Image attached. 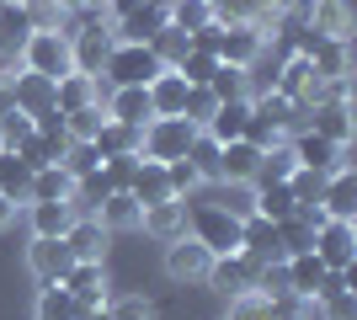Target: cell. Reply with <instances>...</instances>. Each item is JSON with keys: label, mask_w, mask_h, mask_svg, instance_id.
I'll return each instance as SVG.
<instances>
[{"label": "cell", "mask_w": 357, "mask_h": 320, "mask_svg": "<svg viewBox=\"0 0 357 320\" xmlns=\"http://www.w3.org/2000/svg\"><path fill=\"white\" fill-rule=\"evenodd\" d=\"M16 64H22V70H32V75H48V80L70 75V38H64L59 27H38L27 43H22Z\"/></svg>", "instance_id": "obj_2"}, {"label": "cell", "mask_w": 357, "mask_h": 320, "mask_svg": "<svg viewBox=\"0 0 357 320\" xmlns=\"http://www.w3.org/2000/svg\"><path fill=\"white\" fill-rule=\"evenodd\" d=\"M96 219H102L107 235H128V229H139V219H144V208H139L134 192H107V203L96 208Z\"/></svg>", "instance_id": "obj_26"}, {"label": "cell", "mask_w": 357, "mask_h": 320, "mask_svg": "<svg viewBox=\"0 0 357 320\" xmlns=\"http://www.w3.org/2000/svg\"><path fill=\"white\" fill-rule=\"evenodd\" d=\"M27 224L43 241H64V229L75 224V208L70 203H27Z\"/></svg>", "instance_id": "obj_28"}, {"label": "cell", "mask_w": 357, "mask_h": 320, "mask_svg": "<svg viewBox=\"0 0 357 320\" xmlns=\"http://www.w3.org/2000/svg\"><path fill=\"white\" fill-rule=\"evenodd\" d=\"M16 112V96H11V75H0V118Z\"/></svg>", "instance_id": "obj_53"}, {"label": "cell", "mask_w": 357, "mask_h": 320, "mask_svg": "<svg viewBox=\"0 0 357 320\" xmlns=\"http://www.w3.org/2000/svg\"><path fill=\"white\" fill-rule=\"evenodd\" d=\"M80 320H112V315H107V305H102V310H86Z\"/></svg>", "instance_id": "obj_56"}, {"label": "cell", "mask_w": 357, "mask_h": 320, "mask_svg": "<svg viewBox=\"0 0 357 320\" xmlns=\"http://www.w3.org/2000/svg\"><path fill=\"white\" fill-rule=\"evenodd\" d=\"M139 134H144V128H128V123H112L107 118L102 128H96V139H91V144H96V155H139Z\"/></svg>", "instance_id": "obj_33"}, {"label": "cell", "mask_w": 357, "mask_h": 320, "mask_svg": "<svg viewBox=\"0 0 357 320\" xmlns=\"http://www.w3.org/2000/svg\"><path fill=\"white\" fill-rule=\"evenodd\" d=\"M224 320H267V299L256 289H245V294H235V299H224Z\"/></svg>", "instance_id": "obj_47"}, {"label": "cell", "mask_w": 357, "mask_h": 320, "mask_svg": "<svg viewBox=\"0 0 357 320\" xmlns=\"http://www.w3.org/2000/svg\"><path fill=\"white\" fill-rule=\"evenodd\" d=\"M107 0H64V11H102Z\"/></svg>", "instance_id": "obj_54"}, {"label": "cell", "mask_w": 357, "mask_h": 320, "mask_svg": "<svg viewBox=\"0 0 357 320\" xmlns=\"http://www.w3.org/2000/svg\"><path fill=\"white\" fill-rule=\"evenodd\" d=\"M112 43H118L112 32H75V38H70V70H75V75H102Z\"/></svg>", "instance_id": "obj_20"}, {"label": "cell", "mask_w": 357, "mask_h": 320, "mask_svg": "<svg viewBox=\"0 0 357 320\" xmlns=\"http://www.w3.org/2000/svg\"><path fill=\"white\" fill-rule=\"evenodd\" d=\"M251 208L261 213V219H288L294 213V192H288V182H261V187H251Z\"/></svg>", "instance_id": "obj_34"}, {"label": "cell", "mask_w": 357, "mask_h": 320, "mask_svg": "<svg viewBox=\"0 0 357 320\" xmlns=\"http://www.w3.org/2000/svg\"><path fill=\"white\" fill-rule=\"evenodd\" d=\"M70 176H91V171L102 166V155H96V144H75L70 139V150H64V160H59Z\"/></svg>", "instance_id": "obj_50"}, {"label": "cell", "mask_w": 357, "mask_h": 320, "mask_svg": "<svg viewBox=\"0 0 357 320\" xmlns=\"http://www.w3.org/2000/svg\"><path fill=\"white\" fill-rule=\"evenodd\" d=\"M128 192L139 198V208H155V203H171V198H176L171 182H165V166H160V160H139V176H134Z\"/></svg>", "instance_id": "obj_29"}, {"label": "cell", "mask_w": 357, "mask_h": 320, "mask_svg": "<svg viewBox=\"0 0 357 320\" xmlns=\"http://www.w3.org/2000/svg\"><path fill=\"white\" fill-rule=\"evenodd\" d=\"M261 155L251 139H229V144H219V182L224 187H251L256 171H261Z\"/></svg>", "instance_id": "obj_12"}, {"label": "cell", "mask_w": 357, "mask_h": 320, "mask_svg": "<svg viewBox=\"0 0 357 320\" xmlns=\"http://www.w3.org/2000/svg\"><path fill=\"white\" fill-rule=\"evenodd\" d=\"M213 70H219V54H208V48H187V59L176 64V75L187 80V86H208Z\"/></svg>", "instance_id": "obj_41"}, {"label": "cell", "mask_w": 357, "mask_h": 320, "mask_svg": "<svg viewBox=\"0 0 357 320\" xmlns=\"http://www.w3.org/2000/svg\"><path fill=\"white\" fill-rule=\"evenodd\" d=\"M187 48H192V32L171 27V22H165V27L155 32V38H149V54L160 59V70H176V64L187 59Z\"/></svg>", "instance_id": "obj_35"}, {"label": "cell", "mask_w": 357, "mask_h": 320, "mask_svg": "<svg viewBox=\"0 0 357 320\" xmlns=\"http://www.w3.org/2000/svg\"><path fill=\"white\" fill-rule=\"evenodd\" d=\"M27 139H32V118L27 112H6V118H0V150H22Z\"/></svg>", "instance_id": "obj_49"}, {"label": "cell", "mask_w": 357, "mask_h": 320, "mask_svg": "<svg viewBox=\"0 0 357 320\" xmlns=\"http://www.w3.org/2000/svg\"><path fill=\"white\" fill-rule=\"evenodd\" d=\"M0 198L16 203V208H27L32 198V166L16 150H0Z\"/></svg>", "instance_id": "obj_24"}, {"label": "cell", "mask_w": 357, "mask_h": 320, "mask_svg": "<svg viewBox=\"0 0 357 320\" xmlns=\"http://www.w3.org/2000/svg\"><path fill=\"white\" fill-rule=\"evenodd\" d=\"M187 91H192V86H187L176 70H160V75L144 86L149 112H155V118H181V107H187Z\"/></svg>", "instance_id": "obj_22"}, {"label": "cell", "mask_w": 357, "mask_h": 320, "mask_svg": "<svg viewBox=\"0 0 357 320\" xmlns=\"http://www.w3.org/2000/svg\"><path fill=\"white\" fill-rule=\"evenodd\" d=\"M283 261H288V283H294V294L314 305V294H320V277H326V261L314 257V251H294V257H283Z\"/></svg>", "instance_id": "obj_30"}, {"label": "cell", "mask_w": 357, "mask_h": 320, "mask_svg": "<svg viewBox=\"0 0 357 320\" xmlns=\"http://www.w3.org/2000/svg\"><path fill=\"white\" fill-rule=\"evenodd\" d=\"M134 6H144V0H107L102 11H107V22H118V16H128Z\"/></svg>", "instance_id": "obj_52"}, {"label": "cell", "mask_w": 357, "mask_h": 320, "mask_svg": "<svg viewBox=\"0 0 357 320\" xmlns=\"http://www.w3.org/2000/svg\"><path fill=\"white\" fill-rule=\"evenodd\" d=\"M165 22H171V0H144V6H134L128 16L112 22V38L118 43H149Z\"/></svg>", "instance_id": "obj_11"}, {"label": "cell", "mask_w": 357, "mask_h": 320, "mask_svg": "<svg viewBox=\"0 0 357 320\" xmlns=\"http://www.w3.org/2000/svg\"><path fill=\"white\" fill-rule=\"evenodd\" d=\"M80 299H75L64 283H43L38 289V305H32V320H80Z\"/></svg>", "instance_id": "obj_27"}, {"label": "cell", "mask_w": 357, "mask_h": 320, "mask_svg": "<svg viewBox=\"0 0 357 320\" xmlns=\"http://www.w3.org/2000/svg\"><path fill=\"white\" fill-rule=\"evenodd\" d=\"M70 187H75V176L64 166H43V171H32V198L27 203H64Z\"/></svg>", "instance_id": "obj_36"}, {"label": "cell", "mask_w": 357, "mask_h": 320, "mask_svg": "<svg viewBox=\"0 0 357 320\" xmlns=\"http://www.w3.org/2000/svg\"><path fill=\"white\" fill-rule=\"evenodd\" d=\"M11 96H16V112L38 118V112L54 107V80H48V75H32V70H16V75H11Z\"/></svg>", "instance_id": "obj_23"}, {"label": "cell", "mask_w": 357, "mask_h": 320, "mask_svg": "<svg viewBox=\"0 0 357 320\" xmlns=\"http://www.w3.org/2000/svg\"><path fill=\"white\" fill-rule=\"evenodd\" d=\"M107 315L112 320H155V305L144 294H123V299H107Z\"/></svg>", "instance_id": "obj_48"}, {"label": "cell", "mask_w": 357, "mask_h": 320, "mask_svg": "<svg viewBox=\"0 0 357 320\" xmlns=\"http://www.w3.org/2000/svg\"><path fill=\"white\" fill-rule=\"evenodd\" d=\"M187 160L197 166V176H203V182H219V139H208L203 128H197V139L187 144Z\"/></svg>", "instance_id": "obj_39"}, {"label": "cell", "mask_w": 357, "mask_h": 320, "mask_svg": "<svg viewBox=\"0 0 357 320\" xmlns=\"http://www.w3.org/2000/svg\"><path fill=\"white\" fill-rule=\"evenodd\" d=\"M304 27L320 32V38H342V43H352V0H310Z\"/></svg>", "instance_id": "obj_17"}, {"label": "cell", "mask_w": 357, "mask_h": 320, "mask_svg": "<svg viewBox=\"0 0 357 320\" xmlns=\"http://www.w3.org/2000/svg\"><path fill=\"white\" fill-rule=\"evenodd\" d=\"M139 160H144V155H107V160H102L107 187H112V192H128L134 176H139Z\"/></svg>", "instance_id": "obj_42"}, {"label": "cell", "mask_w": 357, "mask_h": 320, "mask_svg": "<svg viewBox=\"0 0 357 320\" xmlns=\"http://www.w3.org/2000/svg\"><path fill=\"white\" fill-rule=\"evenodd\" d=\"M320 187H326V171L294 166V176H288V192H294V203H320Z\"/></svg>", "instance_id": "obj_45"}, {"label": "cell", "mask_w": 357, "mask_h": 320, "mask_svg": "<svg viewBox=\"0 0 357 320\" xmlns=\"http://www.w3.org/2000/svg\"><path fill=\"white\" fill-rule=\"evenodd\" d=\"M165 182H171L176 198H192V187H203V176H197V166L181 155V160H165Z\"/></svg>", "instance_id": "obj_46"}, {"label": "cell", "mask_w": 357, "mask_h": 320, "mask_svg": "<svg viewBox=\"0 0 357 320\" xmlns=\"http://www.w3.org/2000/svg\"><path fill=\"white\" fill-rule=\"evenodd\" d=\"M224 64H240V70H256L261 54H267V32L251 27V22H219V48H213Z\"/></svg>", "instance_id": "obj_6"}, {"label": "cell", "mask_w": 357, "mask_h": 320, "mask_svg": "<svg viewBox=\"0 0 357 320\" xmlns=\"http://www.w3.org/2000/svg\"><path fill=\"white\" fill-rule=\"evenodd\" d=\"M256 273H261V261H251L245 251H229V257H213V267H208V283L219 299H235V294H245V289H256Z\"/></svg>", "instance_id": "obj_9"}, {"label": "cell", "mask_w": 357, "mask_h": 320, "mask_svg": "<svg viewBox=\"0 0 357 320\" xmlns=\"http://www.w3.org/2000/svg\"><path fill=\"white\" fill-rule=\"evenodd\" d=\"M96 102V75H59L54 80V107L59 112H80V107H91Z\"/></svg>", "instance_id": "obj_32"}, {"label": "cell", "mask_w": 357, "mask_h": 320, "mask_svg": "<svg viewBox=\"0 0 357 320\" xmlns=\"http://www.w3.org/2000/svg\"><path fill=\"white\" fill-rule=\"evenodd\" d=\"M310 299H298V294H278V299H267V320H304L310 315Z\"/></svg>", "instance_id": "obj_51"}, {"label": "cell", "mask_w": 357, "mask_h": 320, "mask_svg": "<svg viewBox=\"0 0 357 320\" xmlns=\"http://www.w3.org/2000/svg\"><path fill=\"white\" fill-rule=\"evenodd\" d=\"M314 315H320V320H357V294L352 289L320 294V299H314Z\"/></svg>", "instance_id": "obj_43"}, {"label": "cell", "mask_w": 357, "mask_h": 320, "mask_svg": "<svg viewBox=\"0 0 357 320\" xmlns=\"http://www.w3.org/2000/svg\"><path fill=\"white\" fill-rule=\"evenodd\" d=\"M208 91H213V102L251 96V70H240V64H224V59H219V70H213V80H208Z\"/></svg>", "instance_id": "obj_37"}, {"label": "cell", "mask_w": 357, "mask_h": 320, "mask_svg": "<svg viewBox=\"0 0 357 320\" xmlns=\"http://www.w3.org/2000/svg\"><path fill=\"white\" fill-rule=\"evenodd\" d=\"M32 32H38V16H32L27 0H0V54L16 59L22 43H27Z\"/></svg>", "instance_id": "obj_15"}, {"label": "cell", "mask_w": 357, "mask_h": 320, "mask_svg": "<svg viewBox=\"0 0 357 320\" xmlns=\"http://www.w3.org/2000/svg\"><path fill=\"white\" fill-rule=\"evenodd\" d=\"M213 112H219L213 91H208V86H192V91H187V107H181V118L192 123V128H208V118H213Z\"/></svg>", "instance_id": "obj_44"}, {"label": "cell", "mask_w": 357, "mask_h": 320, "mask_svg": "<svg viewBox=\"0 0 357 320\" xmlns=\"http://www.w3.org/2000/svg\"><path fill=\"white\" fill-rule=\"evenodd\" d=\"M288 150H294V160L298 166H310V171H342V166H352V144H331V139H320V134H310V128H298L294 139H288Z\"/></svg>", "instance_id": "obj_8"}, {"label": "cell", "mask_w": 357, "mask_h": 320, "mask_svg": "<svg viewBox=\"0 0 357 320\" xmlns=\"http://www.w3.org/2000/svg\"><path fill=\"white\" fill-rule=\"evenodd\" d=\"M320 208H326V219H357V171L342 166L331 171L326 187H320Z\"/></svg>", "instance_id": "obj_18"}, {"label": "cell", "mask_w": 357, "mask_h": 320, "mask_svg": "<svg viewBox=\"0 0 357 320\" xmlns=\"http://www.w3.org/2000/svg\"><path fill=\"white\" fill-rule=\"evenodd\" d=\"M102 123H107V107H102V102H91V107H80V112H64V134H70L75 144H91Z\"/></svg>", "instance_id": "obj_38"}, {"label": "cell", "mask_w": 357, "mask_h": 320, "mask_svg": "<svg viewBox=\"0 0 357 320\" xmlns=\"http://www.w3.org/2000/svg\"><path fill=\"white\" fill-rule=\"evenodd\" d=\"M192 139H197V128H192L187 118H149L144 134H139V155L165 166V160H181Z\"/></svg>", "instance_id": "obj_3"}, {"label": "cell", "mask_w": 357, "mask_h": 320, "mask_svg": "<svg viewBox=\"0 0 357 320\" xmlns=\"http://www.w3.org/2000/svg\"><path fill=\"white\" fill-rule=\"evenodd\" d=\"M139 229H144L149 241H181L187 235V198H171V203H155V208H144V219H139Z\"/></svg>", "instance_id": "obj_16"}, {"label": "cell", "mask_w": 357, "mask_h": 320, "mask_svg": "<svg viewBox=\"0 0 357 320\" xmlns=\"http://www.w3.org/2000/svg\"><path fill=\"white\" fill-rule=\"evenodd\" d=\"M102 107H107V118H112V123H128V128H144V123L155 118L144 86H112V91L102 96Z\"/></svg>", "instance_id": "obj_21"}, {"label": "cell", "mask_w": 357, "mask_h": 320, "mask_svg": "<svg viewBox=\"0 0 357 320\" xmlns=\"http://www.w3.org/2000/svg\"><path fill=\"white\" fill-rule=\"evenodd\" d=\"M64 245H70L75 261H107V251H112V235L102 229V219L96 213H86V219H75L70 229H64Z\"/></svg>", "instance_id": "obj_14"}, {"label": "cell", "mask_w": 357, "mask_h": 320, "mask_svg": "<svg viewBox=\"0 0 357 320\" xmlns=\"http://www.w3.org/2000/svg\"><path fill=\"white\" fill-rule=\"evenodd\" d=\"M314 257L326 261V273L357 267V219H326L314 229Z\"/></svg>", "instance_id": "obj_5"}, {"label": "cell", "mask_w": 357, "mask_h": 320, "mask_svg": "<svg viewBox=\"0 0 357 320\" xmlns=\"http://www.w3.org/2000/svg\"><path fill=\"white\" fill-rule=\"evenodd\" d=\"M160 267H165V277H171V283L192 289V283H203V277H208V267H213V251H208V245H197L192 235H181V241H171V245H165Z\"/></svg>", "instance_id": "obj_7"}, {"label": "cell", "mask_w": 357, "mask_h": 320, "mask_svg": "<svg viewBox=\"0 0 357 320\" xmlns=\"http://www.w3.org/2000/svg\"><path fill=\"white\" fill-rule=\"evenodd\" d=\"M213 22V0H171V27L181 32H197Z\"/></svg>", "instance_id": "obj_40"}, {"label": "cell", "mask_w": 357, "mask_h": 320, "mask_svg": "<svg viewBox=\"0 0 357 320\" xmlns=\"http://www.w3.org/2000/svg\"><path fill=\"white\" fill-rule=\"evenodd\" d=\"M245 123H251V96H235V102H219V112L208 118L203 134L219 139V144H229V139H245Z\"/></svg>", "instance_id": "obj_25"}, {"label": "cell", "mask_w": 357, "mask_h": 320, "mask_svg": "<svg viewBox=\"0 0 357 320\" xmlns=\"http://www.w3.org/2000/svg\"><path fill=\"white\" fill-rule=\"evenodd\" d=\"M11 219H16V203H6V198H0V229L11 224Z\"/></svg>", "instance_id": "obj_55"}, {"label": "cell", "mask_w": 357, "mask_h": 320, "mask_svg": "<svg viewBox=\"0 0 357 320\" xmlns=\"http://www.w3.org/2000/svg\"><path fill=\"white\" fill-rule=\"evenodd\" d=\"M155 75H160V59L149 54V43H112V54L102 64L107 86H149Z\"/></svg>", "instance_id": "obj_4"}, {"label": "cell", "mask_w": 357, "mask_h": 320, "mask_svg": "<svg viewBox=\"0 0 357 320\" xmlns=\"http://www.w3.org/2000/svg\"><path fill=\"white\" fill-rule=\"evenodd\" d=\"M64 289L80 299V310H102L112 299V277H107V261H75L64 273Z\"/></svg>", "instance_id": "obj_10"}, {"label": "cell", "mask_w": 357, "mask_h": 320, "mask_svg": "<svg viewBox=\"0 0 357 320\" xmlns=\"http://www.w3.org/2000/svg\"><path fill=\"white\" fill-rule=\"evenodd\" d=\"M70 267H75V257H70V245H64V241H43V235H32V245H27V273L38 277V283H64Z\"/></svg>", "instance_id": "obj_13"}, {"label": "cell", "mask_w": 357, "mask_h": 320, "mask_svg": "<svg viewBox=\"0 0 357 320\" xmlns=\"http://www.w3.org/2000/svg\"><path fill=\"white\" fill-rule=\"evenodd\" d=\"M187 235H192L197 245H208L213 257L240 251V219L224 208V203H192L187 198Z\"/></svg>", "instance_id": "obj_1"}, {"label": "cell", "mask_w": 357, "mask_h": 320, "mask_svg": "<svg viewBox=\"0 0 357 320\" xmlns=\"http://www.w3.org/2000/svg\"><path fill=\"white\" fill-rule=\"evenodd\" d=\"M304 128L320 134V139H331V144H352V102H320V107H310Z\"/></svg>", "instance_id": "obj_19"}, {"label": "cell", "mask_w": 357, "mask_h": 320, "mask_svg": "<svg viewBox=\"0 0 357 320\" xmlns=\"http://www.w3.org/2000/svg\"><path fill=\"white\" fill-rule=\"evenodd\" d=\"M310 64H314V75H320V80L352 75V43H342V38H320L314 54H310Z\"/></svg>", "instance_id": "obj_31"}]
</instances>
